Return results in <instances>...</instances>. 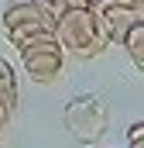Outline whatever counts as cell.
I'll return each mask as SVG.
<instances>
[{"mask_svg": "<svg viewBox=\"0 0 144 148\" xmlns=\"http://www.w3.org/2000/svg\"><path fill=\"white\" fill-rule=\"evenodd\" d=\"M52 35L62 45V52H72L79 59H89V55H100L107 45L96 31V21H93V7H65L55 24H52Z\"/></svg>", "mask_w": 144, "mask_h": 148, "instance_id": "cell-1", "label": "cell"}, {"mask_svg": "<svg viewBox=\"0 0 144 148\" xmlns=\"http://www.w3.org/2000/svg\"><path fill=\"white\" fill-rule=\"evenodd\" d=\"M21 52V62H24V73L31 76V83H55L58 73H62V45L55 41L52 31H41V35H31L17 45Z\"/></svg>", "mask_w": 144, "mask_h": 148, "instance_id": "cell-2", "label": "cell"}, {"mask_svg": "<svg viewBox=\"0 0 144 148\" xmlns=\"http://www.w3.org/2000/svg\"><path fill=\"white\" fill-rule=\"evenodd\" d=\"M55 17L38 3V0H10L3 7V31L10 38V45L17 48L24 38L41 35V31H52Z\"/></svg>", "mask_w": 144, "mask_h": 148, "instance_id": "cell-3", "label": "cell"}, {"mask_svg": "<svg viewBox=\"0 0 144 148\" xmlns=\"http://www.w3.org/2000/svg\"><path fill=\"white\" fill-rule=\"evenodd\" d=\"M65 124L79 141H96L107 131V110L96 97H75L65 107Z\"/></svg>", "mask_w": 144, "mask_h": 148, "instance_id": "cell-4", "label": "cell"}, {"mask_svg": "<svg viewBox=\"0 0 144 148\" xmlns=\"http://www.w3.org/2000/svg\"><path fill=\"white\" fill-rule=\"evenodd\" d=\"M103 17H107V28H110V45L124 41V35L144 21V3H113V7H100Z\"/></svg>", "mask_w": 144, "mask_h": 148, "instance_id": "cell-5", "label": "cell"}, {"mask_svg": "<svg viewBox=\"0 0 144 148\" xmlns=\"http://www.w3.org/2000/svg\"><path fill=\"white\" fill-rule=\"evenodd\" d=\"M0 107L7 114L17 110V73L7 59H0Z\"/></svg>", "mask_w": 144, "mask_h": 148, "instance_id": "cell-6", "label": "cell"}, {"mask_svg": "<svg viewBox=\"0 0 144 148\" xmlns=\"http://www.w3.org/2000/svg\"><path fill=\"white\" fill-rule=\"evenodd\" d=\"M120 45L127 48L130 62H134L137 69H144V21H141V24H134V28L124 35V41H120Z\"/></svg>", "mask_w": 144, "mask_h": 148, "instance_id": "cell-7", "label": "cell"}, {"mask_svg": "<svg viewBox=\"0 0 144 148\" xmlns=\"http://www.w3.org/2000/svg\"><path fill=\"white\" fill-rule=\"evenodd\" d=\"M127 148H144V124H130V131H127Z\"/></svg>", "mask_w": 144, "mask_h": 148, "instance_id": "cell-8", "label": "cell"}, {"mask_svg": "<svg viewBox=\"0 0 144 148\" xmlns=\"http://www.w3.org/2000/svg\"><path fill=\"white\" fill-rule=\"evenodd\" d=\"M7 124H10V114H7V110H3V107H0V134L7 131Z\"/></svg>", "mask_w": 144, "mask_h": 148, "instance_id": "cell-9", "label": "cell"}, {"mask_svg": "<svg viewBox=\"0 0 144 148\" xmlns=\"http://www.w3.org/2000/svg\"><path fill=\"white\" fill-rule=\"evenodd\" d=\"M65 3H69V7H89L93 0H65Z\"/></svg>", "mask_w": 144, "mask_h": 148, "instance_id": "cell-10", "label": "cell"}]
</instances>
